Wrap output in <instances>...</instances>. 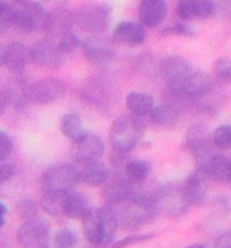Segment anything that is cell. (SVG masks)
Returning a JSON list of instances; mask_svg holds the SVG:
<instances>
[{
	"mask_svg": "<svg viewBox=\"0 0 231 248\" xmlns=\"http://www.w3.org/2000/svg\"><path fill=\"white\" fill-rule=\"evenodd\" d=\"M113 38L114 41H117V43L122 46L135 47L144 43L146 30H144V26H141V24H138V22L124 21V22H119L117 26L114 27Z\"/></svg>",
	"mask_w": 231,
	"mask_h": 248,
	"instance_id": "d6986e66",
	"label": "cell"
},
{
	"mask_svg": "<svg viewBox=\"0 0 231 248\" xmlns=\"http://www.w3.org/2000/svg\"><path fill=\"white\" fill-rule=\"evenodd\" d=\"M27 90L29 87L24 86L21 81H15L10 84L7 90H5V95H7L8 103H13L16 108H22L26 105V101L29 100Z\"/></svg>",
	"mask_w": 231,
	"mask_h": 248,
	"instance_id": "f546056e",
	"label": "cell"
},
{
	"mask_svg": "<svg viewBox=\"0 0 231 248\" xmlns=\"http://www.w3.org/2000/svg\"><path fill=\"white\" fill-rule=\"evenodd\" d=\"M16 239L22 248H48L50 231L38 218L26 220L17 229Z\"/></svg>",
	"mask_w": 231,
	"mask_h": 248,
	"instance_id": "30bf717a",
	"label": "cell"
},
{
	"mask_svg": "<svg viewBox=\"0 0 231 248\" xmlns=\"http://www.w3.org/2000/svg\"><path fill=\"white\" fill-rule=\"evenodd\" d=\"M230 184H231V179H230Z\"/></svg>",
	"mask_w": 231,
	"mask_h": 248,
	"instance_id": "c3c4849f",
	"label": "cell"
},
{
	"mask_svg": "<svg viewBox=\"0 0 231 248\" xmlns=\"http://www.w3.org/2000/svg\"><path fill=\"white\" fill-rule=\"evenodd\" d=\"M152 237H154V234H136V235H130V237H124V239L116 240L114 244L109 245V248H129V247L141 244V242L150 240Z\"/></svg>",
	"mask_w": 231,
	"mask_h": 248,
	"instance_id": "d590c367",
	"label": "cell"
},
{
	"mask_svg": "<svg viewBox=\"0 0 231 248\" xmlns=\"http://www.w3.org/2000/svg\"><path fill=\"white\" fill-rule=\"evenodd\" d=\"M214 86L215 84L211 75L204 73V71H193L190 78L187 79V82L184 84L181 92L188 101L197 103L198 100H201L204 95H208Z\"/></svg>",
	"mask_w": 231,
	"mask_h": 248,
	"instance_id": "e0dca14e",
	"label": "cell"
},
{
	"mask_svg": "<svg viewBox=\"0 0 231 248\" xmlns=\"http://www.w3.org/2000/svg\"><path fill=\"white\" fill-rule=\"evenodd\" d=\"M214 212L215 214H220V215H227L228 212H230V202H228V199L225 198V196H217L215 198V201H214Z\"/></svg>",
	"mask_w": 231,
	"mask_h": 248,
	"instance_id": "b9f144b4",
	"label": "cell"
},
{
	"mask_svg": "<svg viewBox=\"0 0 231 248\" xmlns=\"http://www.w3.org/2000/svg\"><path fill=\"white\" fill-rule=\"evenodd\" d=\"M65 54L51 40H38L30 47V60L43 68H59L64 63Z\"/></svg>",
	"mask_w": 231,
	"mask_h": 248,
	"instance_id": "4fadbf2b",
	"label": "cell"
},
{
	"mask_svg": "<svg viewBox=\"0 0 231 248\" xmlns=\"http://www.w3.org/2000/svg\"><path fill=\"white\" fill-rule=\"evenodd\" d=\"M132 190H133V184L125 177L124 171L120 172L119 169L114 174H109V179L103 184L101 196L108 205H116L127 201L132 196Z\"/></svg>",
	"mask_w": 231,
	"mask_h": 248,
	"instance_id": "7c38bea8",
	"label": "cell"
},
{
	"mask_svg": "<svg viewBox=\"0 0 231 248\" xmlns=\"http://www.w3.org/2000/svg\"><path fill=\"white\" fill-rule=\"evenodd\" d=\"M150 172V165L144 160H129L124 166V174L130 182L135 185L148 179Z\"/></svg>",
	"mask_w": 231,
	"mask_h": 248,
	"instance_id": "83f0119b",
	"label": "cell"
},
{
	"mask_svg": "<svg viewBox=\"0 0 231 248\" xmlns=\"http://www.w3.org/2000/svg\"><path fill=\"white\" fill-rule=\"evenodd\" d=\"M125 105L127 109L130 111V114L136 117H146L149 116L150 111L154 109L155 103H154V96L144 92H132L127 95L125 98Z\"/></svg>",
	"mask_w": 231,
	"mask_h": 248,
	"instance_id": "d4e9b609",
	"label": "cell"
},
{
	"mask_svg": "<svg viewBox=\"0 0 231 248\" xmlns=\"http://www.w3.org/2000/svg\"><path fill=\"white\" fill-rule=\"evenodd\" d=\"M60 131L64 133V136L71 139L73 142L81 139L86 135V130H84L82 125V119L80 114L76 112H68L60 119Z\"/></svg>",
	"mask_w": 231,
	"mask_h": 248,
	"instance_id": "4316f807",
	"label": "cell"
},
{
	"mask_svg": "<svg viewBox=\"0 0 231 248\" xmlns=\"http://www.w3.org/2000/svg\"><path fill=\"white\" fill-rule=\"evenodd\" d=\"M57 46L64 54H71L73 51H76L78 47L81 46V40L76 33L68 32V33H65L64 37H60Z\"/></svg>",
	"mask_w": 231,
	"mask_h": 248,
	"instance_id": "e575fe53",
	"label": "cell"
},
{
	"mask_svg": "<svg viewBox=\"0 0 231 248\" xmlns=\"http://www.w3.org/2000/svg\"><path fill=\"white\" fill-rule=\"evenodd\" d=\"M11 26L22 32H36L45 26L46 11L40 3L33 0H13L8 5Z\"/></svg>",
	"mask_w": 231,
	"mask_h": 248,
	"instance_id": "3957f363",
	"label": "cell"
},
{
	"mask_svg": "<svg viewBox=\"0 0 231 248\" xmlns=\"http://www.w3.org/2000/svg\"><path fill=\"white\" fill-rule=\"evenodd\" d=\"M76 242H78L76 234L71 229L66 228L59 229L56 235H54V245H56V248H73L76 245Z\"/></svg>",
	"mask_w": 231,
	"mask_h": 248,
	"instance_id": "d6a6232c",
	"label": "cell"
},
{
	"mask_svg": "<svg viewBox=\"0 0 231 248\" xmlns=\"http://www.w3.org/2000/svg\"><path fill=\"white\" fill-rule=\"evenodd\" d=\"M5 215H7V207L0 202V228H2L5 223Z\"/></svg>",
	"mask_w": 231,
	"mask_h": 248,
	"instance_id": "f6af8a7d",
	"label": "cell"
},
{
	"mask_svg": "<svg viewBox=\"0 0 231 248\" xmlns=\"http://www.w3.org/2000/svg\"><path fill=\"white\" fill-rule=\"evenodd\" d=\"M16 168L13 165H0V188L15 179Z\"/></svg>",
	"mask_w": 231,
	"mask_h": 248,
	"instance_id": "ab89813d",
	"label": "cell"
},
{
	"mask_svg": "<svg viewBox=\"0 0 231 248\" xmlns=\"http://www.w3.org/2000/svg\"><path fill=\"white\" fill-rule=\"evenodd\" d=\"M109 169L106 165H103L100 161H92V163H84L78 168V175L82 184L89 186H103V184L109 179Z\"/></svg>",
	"mask_w": 231,
	"mask_h": 248,
	"instance_id": "44dd1931",
	"label": "cell"
},
{
	"mask_svg": "<svg viewBox=\"0 0 231 248\" xmlns=\"http://www.w3.org/2000/svg\"><path fill=\"white\" fill-rule=\"evenodd\" d=\"M193 71L190 62L181 56H168L160 62V75L166 87L179 92Z\"/></svg>",
	"mask_w": 231,
	"mask_h": 248,
	"instance_id": "ba28073f",
	"label": "cell"
},
{
	"mask_svg": "<svg viewBox=\"0 0 231 248\" xmlns=\"http://www.w3.org/2000/svg\"><path fill=\"white\" fill-rule=\"evenodd\" d=\"M206 174L217 184H230L231 179V160L222 154H217L209 163Z\"/></svg>",
	"mask_w": 231,
	"mask_h": 248,
	"instance_id": "484cf974",
	"label": "cell"
},
{
	"mask_svg": "<svg viewBox=\"0 0 231 248\" xmlns=\"http://www.w3.org/2000/svg\"><path fill=\"white\" fill-rule=\"evenodd\" d=\"M187 248H208V247L203 245V244H195V245H190V247H187Z\"/></svg>",
	"mask_w": 231,
	"mask_h": 248,
	"instance_id": "7dc6e473",
	"label": "cell"
},
{
	"mask_svg": "<svg viewBox=\"0 0 231 248\" xmlns=\"http://www.w3.org/2000/svg\"><path fill=\"white\" fill-rule=\"evenodd\" d=\"M105 152V142L100 136L86 133L81 139L73 142V158L78 165L99 161Z\"/></svg>",
	"mask_w": 231,
	"mask_h": 248,
	"instance_id": "5bb4252c",
	"label": "cell"
},
{
	"mask_svg": "<svg viewBox=\"0 0 231 248\" xmlns=\"http://www.w3.org/2000/svg\"><path fill=\"white\" fill-rule=\"evenodd\" d=\"M27 95L29 100L36 105H50L59 101L65 95V84L57 78H43L30 84Z\"/></svg>",
	"mask_w": 231,
	"mask_h": 248,
	"instance_id": "9c48e42d",
	"label": "cell"
},
{
	"mask_svg": "<svg viewBox=\"0 0 231 248\" xmlns=\"http://www.w3.org/2000/svg\"><path fill=\"white\" fill-rule=\"evenodd\" d=\"M162 35H178V37H187V38H193L195 37V30L188 27V24L179 22L174 24L173 27H168L162 32Z\"/></svg>",
	"mask_w": 231,
	"mask_h": 248,
	"instance_id": "8d00e7d4",
	"label": "cell"
},
{
	"mask_svg": "<svg viewBox=\"0 0 231 248\" xmlns=\"http://www.w3.org/2000/svg\"><path fill=\"white\" fill-rule=\"evenodd\" d=\"M90 210L87 198L78 191L66 193L64 198V212L71 220H82L86 214Z\"/></svg>",
	"mask_w": 231,
	"mask_h": 248,
	"instance_id": "603a6c76",
	"label": "cell"
},
{
	"mask_svg": "<svg viewBox=\"0 0 231 248\" xmlns=\"http://www.w3.org/2000/svg\"><path fill=\"white\" fill-rule=\"evenodd\" d=\"M193 2V21L208 19L215 15V3L212 0H192Z\"/></svg>",
	"mask_w": 231,
	"mask_h": 248,
	"instance_id": "1f68e13d",
	"label": "cell"
},
{
	"mask_svg": "<svg viewBox=\"0 0 231 248\" xmlns=\"http://www.w3.org/2000/svg\"><path fill=\"white\" fill-rule=\"evenodd\" d=\"M75 24L89 35H100L109 26V11L105 5L100 3L84 5L76 11Z\"/></svg>",
	"mask_w": 231,
	"mask_h": 248,
	"instance_id": "52a82bcc",
	"label": "cell"
},
{
	"mask_svg": "<svg viewBox=\"0 0 231 248\" xmlns=\"http://www.w3.org/2000/svg\"><path fill=\"white\" fill-rule=\"evenodd\" d=\"M78 182H80L78 168L70 163H60V165L51 166L41 175L43 191L59 193V195H66V193L73 191Z\"/></svg>",
	"mask_w": 231,
	"mask_h": 248,
	"instance_id": "5b68a950",
	"label": "cell"
},
{
	"mask_svg": "<svg viewBox=\"0 0 231 248\" xmlns=\"http://www.w3.org/2000/svg\"><path fill=\"white\" fill-rule=\"evenodd\" d=\"M75 26V15L66 8H54L46 13L43 30L50 37H64Z\"/></svg>",
	"mask_w": 231,
	"mask_h": 248,
	"instance_id": "2e32d148",
	"label": "cell"
},
{
	"mask_svg": "<svg viewBox=\"0 0 231 248\" xmlns=\"http://www.w3.org/2000/svg\"><path fill=\"white\" fill-rule=\"evenodd\" d=\"M119 205L120 209L116 210L119 226L129 229V231H135V229H139L141 226L148 225L157 214L155 202L144 201V199L133 198V196H130L127 201H124Z\"/></svg>",
	"mask_w": 231,
	"mask_h": 248,
	"instance_id": "277c9868",
	"label": "cell"
},
{
	"mask_svg": "<svg viewBox=\"0 0 231 248\" xmlns=\"http://www.w3.org/2000/svg\"><path fill=\"white\" fill-rule=\"evenodd\" d=\"M211 144H214L212 142V135L204 124H193L188 126L185 133V147L192 150V154L211 146Z\"/></svg>",
	"mask_w": 231,
	"mask_h": 248,
	"instance_id": "cb8c5ba5",
	"label": "cell"
},
{
	"mask_svg": "<svg viewBox=\"0 0 231 248\" xmlns=\"http://www.w3.org/2000/svg\"><path fill=\"white\" fill-rule=\"evenodd\" d=\"M13 150V141L7 133L0 131V163L5 161Z\"/></svg>",
	"mask_w": 231,
	"mask_h": 248,
	"instance_id": "f35d334b",
	"label": "cell"
},
{
	"mask_svg": "<svg viewBox=\"0 0 231 248\" xmlns=\"http://www.w3.org/2000/svg\"><path fill=\"white\" fill-rule=\"evenodd\" d=\"M80 47L82 51V56L90 63L105 65L114 59V46L111 40L101 37V35H90V37L81 41Z\"/></svg>",
	"mask_w": 231,
	"mask_h": 248,
	"instance_id": "8fae6325",
	"label": "cell"
},
{
	"mask_svg": "<svg viewBox=\"0 0 231 248\" xmlns=\"http://www.w3.org/2000/svg\"><path fill=\"white\" fill-rule=\"evenodd\" d=\"M146 125L141 117L133 114L120 116L113 122L111 131H109V141H111L113 150L120 154H129L136 147L139 139L144 136Z\"/></svg>",
	"mask_w": 231,
	"mask_h": 248,
	"instance_id": "7a4b0ae2",
	"label": "cell"
},
{
	"mask_svg": "<svg viewBox=\"0 0 231 248\" xmlns=\"http://www.w3.org/2000/svg\"><path fill=\"white\" fill-rule=\"evenodd\" d=\"M155 207L157 212H160L166 218H181L187 214L188 204L185 201L182 186L171 184L166 186H160L159 193L155 198Z\"/></svg>",
	"mask_w": 231,
	"mask_h": 248,
	"instance_id": "8992f818",
	"label": "cell"
},
{
	"mask_svg": "<svg viewBox=\"0 0 231 248\" xmlns=\"http://www.w3.org/2000/svg\"><path fill=\"white\" fill-rule=\"evenodd\" d=\"M168 15V5L165 0H141L138 16L141 26L157 27L165 21Z\"/></svg>",
	"mask_w": 231,
	"mask_h": 248,
	"instance_id": "ac0fdd59",
	"label": "cell"
},
{
	"mask_svg": "<svg viewBox=\"0 0 231 248\" xmlns=\"http://www.w3.org/2000/svg\"><path fill=\"white\" fill-rule=\"evenodd\" d=\"M11 27V19L8 13V5L0 2V35L5 33Z\"/></svg>",
	"mask_w": 231,
	"mask_h": 248,
	"instance_id": "60d3db41",
	"label": "cell"
},
{
	"mask_svg": "<svg viewBox=\"0 0 231 248\" xmlns=\"http://www.w3.org/2000/svg\"><path fill=\"white\" fill-rule=\"evenodd\" d=\"M64 198H65V195L43 191L40 205H41V209L46 212V214L56 217V215H60L64 212Z\"/></svg>",
	"mask_w": 231,
	"mask_h": 248,
	"instance_id": "f1b7e54d",
	"label": "cell"
},
{
	"mask_svg": "<svg viewBox=\"0 0 231 248\" xmlns=\"http://www.w3.org/2000/svg\"><path fill=\"white\" fill-rule=\"evenodd\" d=\"M119 228L117 214L113 205L90 209L82 218V234L94 247H109Z\"/></svg>",
	"mask_w": 231,
	"mask_h": 248,
	"instance_id": "6da1fadb",
	"label": "cell"
},
{
	"mask_svg": "<svg viewBox=\"0 0 231 248\" xmlns=\"http://www.w3.org/2000/svg\"><path fill=\"white\" fill-rule=\"evenodd\" d=\"M214 75L220 82L230 84L231 82V59H218L214 65Z\"/></svg>",
	"mask_w": 231,
	"mask_h": 248,
	"instance_id": "836d02e7",
	"label": "cell"
},
{
	"mask_svg": "<svg viewBox=\"0 0 231 248\" xmlns=\"http://www.w3.org/2000/svg\"><path fill=\"white\" fill-rule=\"evenodd\" d=\"M215 248H231V229L222 232L218 237L215 239Z\"/></svg>",
	"mask_w": 231,
	"mask_h": 248,
	"instance_id": "7bdbcfd3",
	"label": "cell"
},
{
	"mask_svg": "<svg viewBox=\"0 0 231 248\" xmlns=\"http://www.w3.org/2000/svg\"><path fill=\"white\" fill-rule=\"evenodd\" d=\"M8 106V100H7V95H5L3 90H0V116L5 112V109H7Z\"/></svg>",
	"mask_w": 231,
	"mask_h": 248,
	"instance_id": "ee69618b",
	"label": "cell"
},
{
	"mask_svg": "<svg viewBox=\"0 0 231 248\" xmlns=\"http://www.w3.org/2000/svg\"><path fill=\"white\" fill-rule=\"evenodd\" d=\"M3 60H5V46L0 43V66L3 65Z\"/></svg>",
	"mask_w": 231,
	"mask_h": 248,
	"instance_id": "bcb514c9",
	"label": "cell"
},
{
	"mask_svg": "<svg viewBox=\"0 0 231 248\" xmlns=\"http://www.w3.org/2000/svg\"><path fill=\"white\" fill-rule=\"evenodd\" d=\"M176 15L184 22L193 21V2L192 0H178L176 5Z\"/></svg>",
	"mask_w": 231,
	"mask_h": 248,
	"instance_id": "74e56055",
	"label": "cell"
},
{
	"mask_svg": "<svg viewBox=\"0 0 231 248\" xmlns=\"http://www.w3.org/2000/svg\"><path fill=\"white\" fill-rule=\"evenodd\" d=\"M181 114L182 111L179 108L168 105V103H162L159 106H154V109L149 114V119L155 126H160V128H171V126H174L179 122Z\"/></svg>",
	"mask_w": 231,
	"mask_h": 248,
	"instance_id": "7402d4cb",
	"label": "cell"
},
{
	"mask_svg": "<svg viewBox=\"0 0 231 248\" xmlns=\"http://www.w3.org/2000/svg\"><path fill=\"white\" fill-rule=\"evenodd\" d=\"M182 191H184L185 201L188 205H203L208 199L209 191V175L197 169L195 172L190 174L182 184Z\"/></svg>",
	"mask_w": 231,
	"mask_h": 248,
	"instance_id": "9a60e30c",
	"label": "cell"
},
{
	"mask_svg": "<svg viewBox=\"0 0 231 248\" xmlns=\"http://www.w3.org/2000/svg\"><path fill=\"white\" fill-rule=\"evenodd\" d=\"M30 60V49L22 43H11L5 47L3 65L15 75H21Z\"/></svg>",
	"mask_w": 231,
	"mask_h": 248,
	"instance_id": "ffe728a7",
	"label": "cell"
},
{
	"mask_svg": "<svg viewBox=\"0 0 231 248\" xmlns=\"http://www.w3.org/2000/svg\"><path fill=\"white\" fill-rule=\"evenodd\" d=\"M212 142L218 150L231 149V125H220L212 131Z\"/></svg>",
	"mask_w": 231,
	"mask_h": 248,
	"instance_id": "4dcf8cb0",
	"label": "cell"
}]
</instances>
